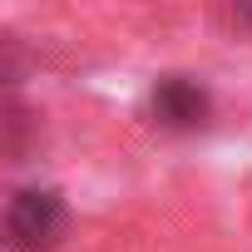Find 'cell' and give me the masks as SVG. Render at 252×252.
Returning a JSON list of instances; mask_svg holds the SVG:
<instances>
[{"mask_svg": "<svg viewBox=\"0 0 252 252\" xmlns=\"http://www.w3.org/2000/svg\"><path fill=\"white\" fill-rule=\"evenodd\" d=\"M64 203L45 188H20L0 208V247L5 252H55L64 237Z\"/></svg>", "mask_w": 252, "mask_h": 252, "instance_id": "cell-1", "label": "cell"}, {"mask_svg": "<svg viewBox=\"0 0 252 252\" xmlns=\"http://www.w3.org/2000/svg\"><path fill=\"white\" fill-rule=\"evenodd\" d=\"M154 114H158V124H168V129H193V124H203V114H208V94L193 79H163L154 89Z\"/></svg>", "mask_w": 252, "mask_h": 252, "instance_id": "cell-2", "label": "cell"}]
</instances>
